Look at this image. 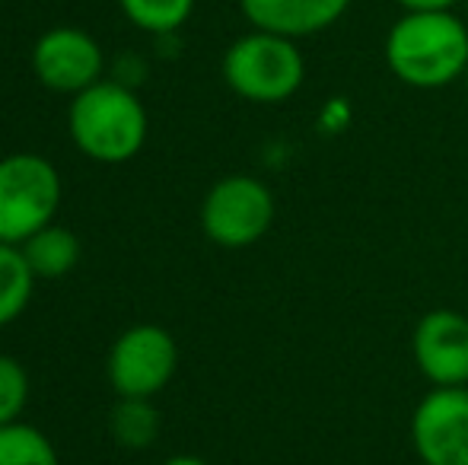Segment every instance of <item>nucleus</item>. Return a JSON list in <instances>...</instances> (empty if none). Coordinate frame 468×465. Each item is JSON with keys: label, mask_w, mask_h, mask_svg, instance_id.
I'll return each instance as SVG.
<instances>
[{"label": "nucleus", "mask_w": 468, "mask_h": 465, "mask_svg": "<svg viewBox=\"0 0 468 465\" xmlns=\"http://www.w3.org/2000/svg\"><path fill=\"white\" fill-rule=\"evenodd\" d=\"M386 64L405 87L443 90L468 70V26L456 10L401 13L386 32Z\"/></svg>", "instance_id": "obj_1"}, {"label": "nucleus", "mask_w": 468, "mask_h": 465, "mask_svg": "<svg viewBox=\"0 0 468 465\" xmlns=\"http://www.w3.org/2000/svg\"><path fill=\"white\" fill-rule=\"evenodd\" d=\"M68 128L90 160L128 163L147 143V109L124 83L99 80L74 96Z\"/></svg>", "instance_id": "obj_2"}, {"label": "nucleus", "mask_w": 468, "mask_h": 465, "mask_svg": "<svg viewBox=\"0 0 468 465\" xmlns=\"http://www.w3.org/2000/svg\"><path fill=\"white\" fill-rule=\"evenodd\" d=\"M220 70L236 96L259 106H278L300 93L306 58L293 38L252 29L223 51Z\"/></svg>", "instance_id": "obj_3"}, {"label": "nucleus", "mask_w": 468, "mask_h": 465, "mask_svg": "<svg viewBox=\"0 0 468 465\" xmlns=\"http://www.w3.org/2000/svg\"><path fill=\"white\" fill-rule=\"evenodd\" d=\"M61 205V175L38 153L0 160V242L23 246L32 233L55 224Z\"/></svg>", "instance_id": "obj_4"}, {"label": "nucleus", "mask_w": 468, "mask_h": 465, "mask_svg": "<svg viewBox=\"0 0 468 465\" xmlns=\"http://www.w3.org/2000/svg\"><path fill=\"white\" fill-rule=\"evenodd\" d=\"M274 195L255 175H223L201 201V230L223 248L255 246L274 224Z\"/></svg>", "instance_id": "obj_5"}, {"label": "nucleus", "mask_w": 468, "mask_h": 465, "mask_svg": "<svg viewBox=\"0 0 468 465\" xmlns=\"http://www.w3.org/2000/svg\"><path fill=\"white\" fill-rule=\"evenodd\" d=\"M105 370L118 398H154L179 370V344L163 325H131L115 338Z\"/></svg>", "instance_id": "obj_6"}, {"label": "nucleus", "mask_w": 468, "mask_h": 465, "mask_svg": "<svg viewBox=\"0 0 468 465\" xmlns=\"http://www.w3.org/2000/svg\"><path fill=\"white\" fill-rule=\"evenodd\" d=\"M411 447L424 465H468V386H433L414 405Z\"/></svg>", "instance_id": "obj_7"}, {"label": "nucleus", "mask_w": 468, "mask_h": 465, "mask_svg": "<svg viewBox=\"0 0 468 465\" xmlns=\"http://www.w3.org/2000/svg\"><path fill=\"white\" fill-rule=\"evenodd\" d=\"M32 70L42 87L77 96L102 77V48L90 32L77 26H58L36 42Z\"/></svg>", "instance_id": "obj_8"}, {"label": "nucleus", "mask_w": 468, "mask_h": 465, "mask_svg": "<svg viewBox=\"0 0 468 465\" xmlns=\"http://www.w3.org/2000/svg\"><path fill=\"white\" fill-rule=\"evenodd\" d=\"M411 354L431 386H468V319L456 310H431L411 332Z\"/></svg>", "instance_id": "obj_9"}, {"label": "nucleus", "mask_w": 468, "mask_h": 465, "mask_svg": "<svg viewBox=\"0 0 468 465\" xmlns=\"http://www.w3.org/2000/svg\"><path fill=\"white\" fill-rule=\"evenodd\" d=\"M239 10L252 29L300 42L332 29L351 10V0H239Z\"/></svg>", "instance_id": "obj_10"}, {"label": "nucleus", "mask_w": 468, "mask_h": 465, "mask_svg": "<svg viewBox=\"0 0 468 465\" xmlns=\"http://www.w3.org/2000/svg\"><path fill=\"white\" fill-rule=\"evenodd\" d=\"M19 248H23L32 274L45 280L64 278L80 261V242H77V236L58 224H48L45 230L32 233Z\"/></svg>", "instance_id": "obj_11"}, {"label": "nucleus", "mask_w": 468, "mask_h": 465, "mask_svg": "<svg viewBox=\"0 0 468 465\" xmlns=\"http://www.w3.org/2000/svg\"><path fill=\"white\" fill-rule=\"evenodd\" d=\"M36 280L38 278L32 274L23 248L0 242V325H10L13 319L23 316Z\"/></svg>", "instance_id": "obj_12"}, {"label": "nucleus", "mask_w": 468, "mask_h": 465, "mask_svg": "<svg viewBox=\"0 0 468 465\" xmlns=\"http://www.w3.org/2000/svg\"><path fill=\"white\" fill-rule=\"evenodd\" d=\"M0 465H61L51 440L26 421L0 428Z\"/></svg>", "instance_id": "obj_13"}, {"label": "nucleus", "mask_w": 468, "mask_h": 465, "mask_svg": "<svg viewBox=\"0 0 468 465\" xmlns=\"http://www.w3.org/2000/svg\"><path fill=\"white\" fill-rule=\"evenodd\" d=\"M112 437L128 449H144L156 440L160 417H156L150 398H118L112 411Z\"/></svg>", "instance_id": "obj_14"}, {"label": "nucleus", "mask_w": 468, "mask_h": 465, "mask_svg": "<svg viewBox=\"0 0 468 465\" xmlns=\"http://www.w3.org/2000/svg\"><path fill=\"white\" fill-rule=\"evenodd\" d=\"M124 16L144 32L166 36L186 26V19L195 10V0H118Z\"/></svg>", "instance_id": "obj_15"}, {"label": "nucleus", "mask_w": 468, "mask_h": 465, "mask_svg": "<svg viewBox=\"0 0 468 465\" xmlns=\"http://www.w3.org/2000/svg\"><path fill=\"white\" fill-rule=\"evenodd\" d=\"M29 402V376L10 354H0V428L16 424Z\"/></svg>", "instance_id": "obj_16"}, {"label": "nucleus", "mask_w": 468, "mask_h": 465, "mask_svg": "<svg viewBox=\"0 0 468 465\" xmlns=\"http://www.w3.org/2000/svg\"><path fill=\"white\" fill-rule=\"evenodd\" d=\"M405 13H443L456 10L463 0H395Z\"/></svg>", "instance_id": "obj_17"}, {"label": "nucleus", "mask_w": 468, "mask_h": 465, "mask_svg": "<svg viewBox=\"0 0 468 465\" xmlns=\"http://www.w3.org/2000/svg\"><path fill=\"white\" fill-rule=\"evenodd\" d=\"M163 465H210V462H204L201 456H188V453H182V456H173V460H166Z\"/></svg>", "instance_id": "obj_18"}, {"label": "nucleus", "mask_w": 468, "mask_h": 465, "mask_svg": "<svg viewBox=\"0 0 468 465\" xmlns=\"http://www.w3.org/2000/svg\"><path fill=\"white\" fill-rule=\"evenodd\" d=\"M465 80H468V70H465Z\"/></svg>", "instance_id": "obj_19"}]
</instances>
